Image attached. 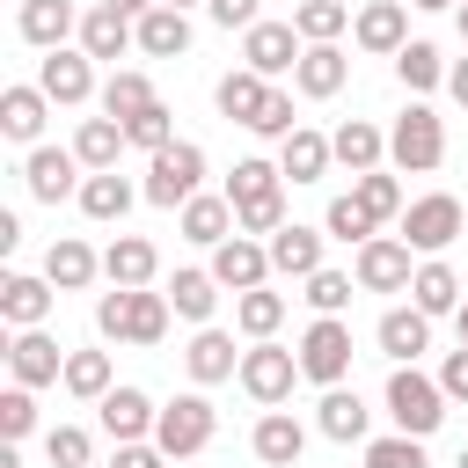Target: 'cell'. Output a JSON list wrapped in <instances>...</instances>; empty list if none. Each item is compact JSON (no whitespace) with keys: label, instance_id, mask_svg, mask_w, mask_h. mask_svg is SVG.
<instances>
[{"label":"cell","instance_id":"1","mask_svg":"<svg viewBox=\"0 0 468 468\" xmlns=\"http://www.w3.org/2000/svg\"><path fill=\"white\" fill-rule=\"evenodd\" d=\"M168 292H154V285H110L102 300H95V329L110 336V344H139V351H154L161 336H168Z\"/></svg>","mask_w":468,"mask_h":468},{"label":"cell","instance_id":"2","mask_svg":"<svg viewBox=\"0 0 468 468\" xmlns=\"http://www.w3.org/2000/svg\"><path fill=\"white\" fill-rule=\"evenodd\" d=\"M227 197H234L241 234H278V227H285V168H278V161H263V154L234 161Z\"/></svg>","mask_w":468,"mask_h":468},{"label":"cell","instance_id":"3","mask_svg":"<svg viewBox=\"0 0 468 468\" xmlns=\"http://www.w3.org/2000/svg\"><path fill=\"white\" fill-rule=\"evenodd\" d=\"M388 161H395L402 176H431V168L446 161V117H439L431 102H410V110L388 124Z\"/></svg>","mask_w":468,"mask_h":468},{"label":"cell","instance_id":"4","mask_svg":"<svg viewBox=\"0 0 468 468\" xmlns=\"http://www.w3.org/2000/svg\"><path fill=\"white\" fill-rule=\"evenodd\" d=\"M388 417H395V431L431 439V431L446 424V388H439L431 373H417V366H395V373H388Z\"/></svg>","mask_w":468,"mask_h":468},{"label":"cell","instance_id":"5","mask_svg":"<svg viewBox=\"0 0 468 468\" xmlns=\"http://www.w3.org/2000/svg\"><path fill=\"white\" fill-rule=\"evenodd\" d=\"M197 183H205V146H190V139H176V146H161L154 161H146V205H161V212H183L190 197H197Z\"/></svg>","mask_w":468,"mask_h":468},{"label":"cell","instance_id":"6","mask_svg":"<svg viewBox=\"0 0 468 468\" xmlns=\"http://www.w3.org/2000/svg\"><path fill=\"white\" fill-rule=\"evenodd\" d=\"M461 227H468V212H461L453 190H424V197L402 205V241H410L417 256H446V249L461 241Z\"/></svg>","mask_w":468,"mask_h":468},{"label":"cell","instance_id":"7","mask_svg":"<svg viewBox=\"0 0 468 468\" xmlns=\"http://www.w3.org/2000/svg\"><path fill=\"white\" fill-rule=\"evenodd\" d=\"M241 395L249 402H263V410H278L285 395H292V380H307L300 373V351H285V344H271V336H256L249 351H241Z\"/></svg>","mask_w":468,"mask_h":468},{"label":"cell","instance_id":"8","mask_svg":"<svg viewBox=\"0 0 468 468\" xmlns=\"http://www.w3.org/2000/svg\"><path fill=\"white\" fill-rule=\"evenodd\" d=\"M212 431H219V410H212L205 395H176V402H161V417H154V446H161L168 461L205 453V446H212Z\"/></svg>","mask_w":468,"mask_h":468},{"label":"cell","instance_id":"9","mask_svg":"<svg viewBox=\"0 0 468 468\" xmlns=\"http://www.w3.org/2000/svg\"><path fill=\"white\" fill-rule=\"evenodd\" d=\"M300 373H307L314 388H336V380L351 373V322H344V314H314V322H307V336H300Z\"/></svg>","mask_w":468,"mask_h":468},{"label":"cell","instance_id":"10","mask_svg":"<svg viewBox=\"0 0 468 468\" xmlns=\"http://www.w3.org/2000/svg\"><path fill=\"white\" fill-rule=\"evenodd\" d=\"M410 256H417V249H410L402 234H373V241L358 249V263H351L358 292H410V278H417Z\"/></svg>","mask_w":468,"mask_h":468},{"label":"cell","instance_id":"11","mask_svg":"<svg viewBox=\"0 0 468 468\" xmlns=\"http://www.w3.org/2000/svg\"><path fill=\"white\" fill-rule=\"evenodd\" d=\"M300 51H307V37H300L292 22H256V29H241V66H256L263 80L292 73V66H300Z\"/></svg>","mask_w":468,"mask_h":468},{"label":"cell","instance_id":"12","mask_svg":"<svg viewBox=\"0 0 468 468\" xmlns=\"http://www.w3.org/2000/svg\"><path fill=\"white\" fill-rule=\"evenodd\" d=\"M37 88H44L58 110H80L88 95H102V88H95V58H88V51H66V44H58V51H44Z\"/></svg>","mask_w":468,"mask_h":468},{"label":"cell","instance_id":"13","mask_svg":"<svg viewBox=\"0 0 468 468\" xmlns=\"http://www.w3.org/2000/svg\"><path fill=\"white\" fill-rule=\"evenodd\" d=\"M22 183L37 205H58V197H80V154L73 146H29L22 161Z\"/></svg>","mask_w":468,"mask_h":468},{"label":"cell","instance_id":"14","mask_svg":"<svg viewBox=\"0 0 468 468\" xmlns=\"http://www.w3.org/2000/svg\"><path fill=\"white\" fill-rule=\"evenodd\" d=\"M212 278L227 292H249V285H271V241L263 234H227L212 249Z\"/></svg>","mask_w":468,"mask_h":468},{"label":"cell","instance_id":"15","mask_svg":"<svg viewBox=\"0 0 468 468\" xmlns=\"http://www.w3.org/2000/svg\"><path fill=\"white\" fill-rule=\"evenodd\" d=\"M51 307H58V285H51L44 271H37V278H29V271H7V278H0V322H7V329H44Z\"/></svg>","mask_w":468,"mask_h":468},{"label":"cell","instance_id":"16","mask_svg":"<svg viewBox=\"0 0 468 468\" xmlns=\"http://www.w3.org/2000/svg\"><path fill=\"white\" fill-rule=\"evenodd\" d=\"M58 102L37 88V80H15V88H0V132L15 139V146H44V117H51Z\"/></svg>","mask_w":468,"mask_h":468},{"label":"cell","instance_id":"17","mask_svg":"<svg viewBox=\"0 0 468 468\" xmlns=\"http://www.w3.org/2000/svg\"><path fill=\"white\" fill-rule=\"evenodd\" d=\"M7 373H15L22 388H51V380H66V351H58V336H44V329H15V344H7Z\"/></svg>","mask_w":468,"mask_h":468},{"label":"cell","instance_id":"18","mask_svg":"<svg viewBox=\"0 0 468 468\" xmlns=\"http://www.w3.org/2000/svg\"><path fill=\"white\" fill-rule=\"evenodd\" d=\"M351 37H358V51L395 58V51L410 44V7H402V0H366V7H358V22H351Z\"/></svg>","mask_w":468,"mask_h":468},{"label":"cell","instance_id":"19","mask_svg":"<svg viewBox=\"0 0 468 468\" xmlns=\"http://www.w3.org/2000/svg\"><path fill=\"white\" fill-rule=\"evenodd\" d=\"M80 51H88V58H124V51H139V22H132L124 7H110V0H95V7L80 15Z\"/></svg>","mask_w":468,"mask_h":468},{"label":"cell","instance_id":"20","mask_svg":"<svg viewBox=\"0 0 468 468\" xmlns=\"http://www.w3.org/2000/svg\"><path fill=\"white\" fill-rule=\"evenodd\" d=\"M95 417H102V431H110V446H124V439H154V395L146 388H110L102 402H95Z\"/></svg>","mask_w":468,"mask_h":468},{"label":"cell","instance_id":"21","mask_svg":"<svg viewBox=\"0 0 468 468\" xmlns=\"http://www.w3.org/2000/svg\"><path fill=\"white\" fill-rule=\"evenodd\" d=\"M176 227H183V241H197V249H219L227 234H241V219H234V197H227V190H219V197H212V190H197V197L176 212Z\"/></svg>","mask_w":468,"mask_h":468},{"label":"cell","instance_id":"22","mask_svg":"<svg viewBox=\"0 0 468 468\" xmlns=\"http://www.w3.org/2000/svg\"><path fill=\"white\" fill-rule=\"evenodd\" d=\"M271 241V271H285V278H314L322 271V241H329V227H300V219H285L278 234H263Z\"/></svg>","mask_w":468,"mask_h":468},{"label":"cell","instance_id":"23","mask_svg":"<svg viewBox=\"0 0 468 468\" xmlns=\"http://www.w3.org/2000/svg\"><path fill=\"white\" fill-rule=\"evenodd\" d=\"M183 373H190L197 388H219V380H234V373H241V351H234V336L205 322V329L190 336V351H183Z\"/></svg>","mask_w":468,"mask_h":468},{"label":"cell","instance_id":"24","mask_svg":"<svg viewBox=\"0 0 468 468\" xmlns=\"http://www.w3.org/2000/svg\"><path fill=\"white\" fill-rule=\"evenodd\" d=\"M249 446H256V461H263V468H300L307 431H300V417H292V410H263V417H256V431H249Z\"/></svg>","mask_w":468,"mask_h":468},{"label":"cell","instance_id":"25","mask_svg":"<svg viewBox=\"0 0 468 468\" xmlns=\"http://www.w3.org/2000/svg\"><path fill=\"white\" fill-rule=\"evenodd\" d=\"M132 197H146V190H132V183H124L117 168H88V176H80V197H73V205H80V212H88L95 227H117V219L132 212Z\"/></svg>","mask_w":468,"mask_h":468},{"label":"cell","instance_id":"26","mask_svg":"<svg viewBox=\"0 0 468 468\" xmlns=\"http://www.w3.org/2000/svg\"><path fill=\"white\" fill-rule=\"evenodd\" d=\"M380 351L395 358V366H417L424 351H431V314L410 300V307H388L380 314Z\"/></svg>","mask_w":468,"mask_h":468},{"label":"cell","instance_id":"27","mask_svg":"<svg viewBox=\"0 0 468 468\" xmlns=\"http://www.w3.org/2000/svg\"><path fill=\"white\" fill-rule=\"evenodd\" d=\"M344 80H351L344 44H307V51H300V66H292V88H300V95H314V102H329Z\"/></svg>","mask_w":468,"mask_h":468},{"label":"cell","instance_id":"28","mask_svg":"<svg viewBox=\"0 0 468 468\" xmlns=\"http://www.w3.org/2000/svg\"><path fill=\"white\" fill-rule=\"evenodd\" d=\"M314 424H322V439H336V446H351V439H366V424H373V410L358 402V388H322V402H314Z\"/></svg>","mask_w":468,"mask_h":468},{"label":"cell","instance_id":"29","mask_svg":"<svg viewBox=\"0 0 468 468\" xmlns=\"http://www.w3.org/2000/svg\"><path fill=\"white\" fill-rule=\"evenodd\" d=\"M15 29H22V44H37V51H58V44L80 29V15H73V0H22Z\"/></svg>","mask_w":468,"mask_h":468},{"label":"cell","instance_id":"30","mask_svg":"<svg viewBox=\"0 0 468 468\" xmlns=\"http://www.w3.org/2000/svg\"><path fill=\"white\" fill-rule=\"evenodd\" d=\"M212 102H219V117H227V124H256V110L271 102V80H263L256 66H234V73H219Z\"/></svg>","mask_w":468,"mask_h":468},{"label":"cell","instance_id":"31","mask_svg":"<svg viewBox=\"0 0 468 468\" xmlns=\"http://www.w3.org/2000/svg\"><path fill=\"white\" fill-rule=\"evenodd\" d=\"M154 271H161V249H154L146 234H117V241L102 249V278H110V285H154Z\"/></svg>","mask_w":468,"mask_h":468},{"label":"cell","instance_id":"32","mask_svg":"<svg viewBox=\"0 0 468 468\" xmlns=\"http://www.w3.org/2000/svg\"><path fill=\"white\" fill-rule=\"evenodd\" d=\"M329 146H336V161H344L351 176H366V168H380V161H388V132H380V124H366V117H344V124L329 132Z\"/></svg>","mask_w":468,"mask_h":468},{"label":"cell","instance_id":"33","mask_svg":"<svg viewBox=\"0 0 468 468\" xmlns=\"http://www.w3.org/2000/svg\"><path fill=\"white\" fill-rule=\"evenodd\" d=\"M95 271H102V256H95V249H88L80 234H58V241L44 249V278H51L58 292H80V285H88Z\"/></svg>","mask_w":468,"mask_h":468},{"label":"cell","instance_id":"34","mask_svg":"<svg viewBox=\"0 0 468 468\" xmlns=\"http://www.w3.org/2000/svg\"><path fill=\"white\" fill-rule=\"evenodd\" d=\"M410 300L439 322V314H461V278H453V263L446 256H424L417 263V278H410Z\"/></svg>","mask_w":468,"mask_h":468},{"label":"cell","instance_id":"35","mask_svg":"<svg viewBox=\"0 0 468 468\" xmlns=\"http://www.w3.org/2000/svg\"><path fill=\"white\" fill-rule=\"evenodd\" d=\"M139 51L146 58H183L190 51V15L183 7H146L139 15Z\"/></svg>","mask_w":468,"mask_h":468},{"label":"cell","instance_id":"36","mask_svg":"<svg viewBox=\"0 0 468 468\" xmlns=\"http://www.w3.org/2000/svg\"><path fill=\"white\" fill-rule=\"evenodd\" d=\"M329 161H336V146H329L322 132H307V124H300L292 139H278V168H285L292 183H322V176H329Z\"/></svg>","mask_w":468,"mask_h":468},{"label":"cell","instance_id":"37","mask_svg":"<svg viewBox=\"0 0 468 468\" xmlns=\"http://www.w3.org/2000/svg\"><path fill=\"white\" fill-rule=\"evenodd\" d=\"M124 146H132V139H124V117H80V132H73L80 168H117Z\"/></svg>","mask_w":468,"mask_h":468},{"label":"cell","instance_id":"38","mask_svg":"<svg viewBox=\"0 0 468 468\" xmlns=\"http://www.w3.org/2000/svg\"><path fill=\"white\" fill-rule=\"evenodd\" d=\"M395 80H402L410 95H431V88H446V58H439V44L410 37V44L395 51Z\"/></svg>","mask_w":468,"mask_h":468},{"label":"cell","instance_id":"39","mask_svg":"<svg viewBox=\"0 0 468 468\" xmlns=\"http://www.w3.org/2000/svg\"><path fill=\"white\" fill-rule=\"evenodd\" d=\"M95 102H102V117H139V110H154L161 95H154V80H146L139 66H117V73L102 80V95H95Z\"/></svg>","mask_w":468,"mask_h":468},{"label":"cell","instance_id":"40","mask_svg":"<svg viewBox=\"0 0 468 468\" xmlns=\"http://www.w3.org/2000/svg\"><path fill=\"white\" fill-rule=\"evenodd\" d=\"M219 292H227V285H219L212 271H176V278H168V307H176L183 322H212Z\"/></svg>","mask_w":468,"mask_h":468},{"label":"cell","instance_id":"41","mask_svg":"<svg viewBox=\"0 0 468 468\" xmlns=\"http://www.w3.org/2000/svg\"><path fill=\"white\" fill-rule=\"evenodd\" d=\"M278 322H285V292H271V285H249V292H234V329L256 344V336H278Z\"/></svg>","mask_w":468,"mask_h":468},{"label":"cell","instance_id":"42","mask_svg":"<svg viewBox=\"0 0 468 468\" xmlns=\"http://www.w3.org/2000/svg\"><path fill=\"white\" fill-rule=\"evenodd\" d=\"M351 197H358V205H366L380 227H388V219H402V205H410V197H402V176H388V168H366V176H351Z\"/></svg>","mask_w":468,"mask_h":468},{"label":"cell","instance_id":"43","mask_svg":"<svg viewBox=\"0 0 468 468\" xmlns=\"http://www.w3.org/2000/svg\"><path fill=\"white\" fill-rule=\"evenodd\" d=\"M66 395H80V402H102L117 380H110V351H66V380H58Z\"/></svg>","mask_w":468,"mask_h":468},{"label":"cell","instance_id":"44","mask_svg":"<svg viewBox=\"0 0 468 468\" xmlns=\"http://www.w3.org/2000/svg\"><path fill=\"white\" fill-rule=\"evenodd\" d=\"M292 29H300L307 44H336V37L351 29V0H300V7H292Z\"/></svg>","mask_w":468,"mask_h":468},{"label":"cell","instance_id":"45","mask_svg":"<svg viewBox=\"0 0 468 468\" xmlns=\"http://www.w3.org/2000/svg\"><path fill=\"white\" fill-rule=\"evenodd\" d=\"M322 227H329V241H351V249H366L373 234H380V219L344 190V197H329V212H322Z\"/></svg>","mask_w":468,"mask_h":468},{"label":"cell","instance_id":"46","mask_svg":"<svg viewBox=\"0 0 468 468\" xmlns=\"http://www.w3.org/2000/svg\"><path fill=\"white\" fill-rule=\"evenodd\" d=\"M300 285H307L300 300H307L314 314H344V307H351V271H329V263H322V271L300 278Z\"/></svg>","mask_w":468,"mask_h":468},{"label":"cell","instance_id":"47","mask_svg":"<svg viewBox=\"0 0 468 468\" xmlns=\"http://www.w3.org/2000/svg\"><path fill=\"white\" fill-rule=\"evenodd\" d=\"M366 468H431V461H424V439L388 431V439H366Z\"/></svg>","mask_w":468,"mask_h":468},{"label":"cell","instance_id":"48","mask_svg":"<svg viewBox=\"0 0 468 468\" xmlns=\"http://www.w3.org/2000/svg\"><path fill=\"white\" fill-rule=\"evenodd\" d=\"M124 139H132V146H146V154H161V146H176V117H168V102H154V110H139V117H124Z\"/></svg>","mask_w":468,"mask_h":468},{"label":"cell","instance_id":"49","mask_svg":"<svg viewBox=\"0 0 468 468\" xmlns=\"http://www.w3.org/2000/svg\"><path fill=\"white\" fill-rule=\"evenodd\" d=\"M29 431H37V388H22V380H15V388L0 395V439H15V446H22Z\"/></svg>","mask_w":468,"mask_h":468},{"label":"cell","instance_id":"50","mask_svg":"<svg viewBox=\"0 0 468 468\" xmlns=\"http://www.w3.org/2000/svg\"><path fill=\"white\" fill-rule=\"evenodd\" d=\"M44 453H51V468H88V461H95V439H88L80 424H51V431H44Z\"/></svg>","mask_w":468,"mask_h":468},{"label":"cell","instance_id":"51","mask_svg":"<svg viewBox=\"0 0 468 468\" xmlns=\"http://www.w3.org/2000/svg\"><path fill=\"white\" fill-rule=\"evenodd\" d=\"M249 132H256V139H292V132H300V117H292V95H285V88H271V102L256 110V124H249Z\"/></svg>","mask_w":468,"mask_h":468},{"label":"cell","instance_id":"52","mask_svg":"<svg viewBox=\"0 0 468 468\" xmlns=\"http://www.w3.org/2000/svg\"><path fill=\"white\" fill-rule=\"evenodd\" d=\"M205 15H212L219 29H256V22H263L256 0H205Z\"/></svg>","mask_w":468,"mask_h":468},{"label":"cell","instance_id":"53","mask_svg":"<svg viewBox=\"0 0 468 468\" xmlns=\"http://www.w3.org/2000/svg\"><path fill=\"white\" fill-rule=\"evenodd\" d=\"M110 468H168V453H161V446H154V439H124V446H117V461H110Z\"/></svg>","mask_w":468,"mask_h":468},{"label":"cell","instance_id":"54","mask_svg":"<svg viewBox=\"0 0 468 468\" xmlns=\"http://www.w3.org/2000/svg\"><path fill=\"white\" fill-rule=\"evenodd\" d=\"M439 388H446V402H468V344H461V351H446V366H439Z\"/></svg>","mask_w":468,"mask_h":468},{"label":"cell","instance_id":"55","mask_svg":"<svg viewBox=\"0 0 468 468\" xmlns=\"http://www.w3.org/2000/svg\"><path fill=\"white\" fill-rule=\"evenodd\" d=\"M446 95L468 110V58H453V66H446Z\"/></svg>","mask_w":468,"mask_h":468},{"label":"cell","instance_id":"56","mask_svg":"<svg viewBox=\"0 0 468 468\" xmlns=\"http://www.w3.org/2000/svg\"><path fill=\"white\" fill-rule=\"evenodd\" d=\"M110 7H124V15L139 22V15H146V7H161V0H110Z\"/></svg>","mask_w":468,"mask_h":468},{"label":"cell","instance_id":"57","mask_svg":"<svg viewBox=\"0 0 468 468\" xmlns=\"http://www.w3.org/2000/svg\"><path fill=\"white\" fill-rule=\"evenodd\" d=\"M453 22H461V44H468V0H461V7H453Z\"/></svg>","mask_w":468,"mask_h":468},{"label":"cell","instance_id":"58","mask_svg":"<svg viewBox=\"0 0 468 468\" xmlns=\"http://www.w3.org/2000/svg\"><path fill=\"white\" fill-rule=\"evenodd\" d=\"M453 329H461V344H468V300H461V314H453Z\"/></svg>","mask_w":468,"mask_h":468},{"label":"cell","instance_id":"59","mask_svg":"<svg viewBox=\"0 0 468 468\" xmlns=\"http://www.w3.org/2000/svg\"><path fill=\"white\" fill-rule=\"evenodd\" d=\"M410 7H431V15H439V7H461V0H410Z\"/></svg>","mask_w":468,"mask_h":468},{"label":"cell","instance_id":"60","mask_svg":"<svg viewBox=\"0 0 468 468\" xmlns=\"http://www.w3.org/2000/svg\"><path fill=\"white\" fill-rule=\"evenodd\" d=\"M161 7H183V15H190V7H205V0H161Z\"/></svg>","mask_w":468,"mask_h":468},{"label":"cell","instance_id":"61","mask_svg":"<svg viewBox=\"0 0 468 468\" xmlns=\"http://www.w3.org/2000/svg\"><path fill=\"white\" fill-rule=\"evenodd\" d=\"M453 468H468V446H461V461H453Z\"/></svg>","mask_w":468,"mask_h":468}]
</instances>
